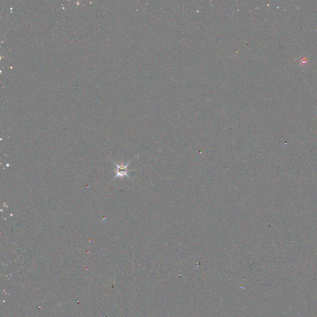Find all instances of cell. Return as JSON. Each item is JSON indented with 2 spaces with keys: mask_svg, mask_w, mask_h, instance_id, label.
<instances>
[{
  "mask_svg": "<svg viewBox=\"0 0 317 317\" xmlns=\"http://www.w3.org/2000/svg\"><path fill=\"white\" fill-rule=\"evenodd\" d=\"M112 162L116 165V175L115 177L113 178L114 179H116V178H121V177H128V173L130 171H131L130 170H129L128 169V165H129V163H128L126 165H125L123 163H121V164L118 165L116 163L114 162V161L112 160Z\"/></svg>",
  "mask_w": 317,
  "mask_h": 317,
  "instance_id": "obj_1",
  "label": "cell"
}]
</instances>
